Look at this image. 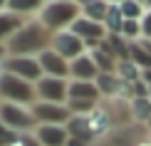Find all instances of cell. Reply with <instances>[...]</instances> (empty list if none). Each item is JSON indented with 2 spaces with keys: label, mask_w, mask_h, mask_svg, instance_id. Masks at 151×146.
Listing matches in <instances>:
<instances>
[{
  "label": "cell",
  "mask_w": 151,
  "mask_h": 146,
  "mask_svg": "<svg viewBox=\"0 0 151 146\" xmlns=\"http://www.w3.org/2000/svg\"><path fill=\"white\" fill-rule=\"evenodd\" d=\"M149 99H151V87H149Z\"/></svg>",
  "instance_id": "obj_39"
},
{
  "label": "cell",
  "mask_w": 151,
  "mask_h": 146,
  "mask_svg": "<svg viewBox=\"0 0 151 146\" xmlns=\"http://www.w3.org/2000/svg\"><path fill=\"white\" fill-rule=\"evenodd\" d=\"M47 0H10L8 3V10L15 12V15L25 17V20H30V17H37L40 15V10L45 8Z\"/></svg>",
  "instance_id": "obj_14"
},
{
  "label": "cell",
  "mask_w": 151,
  "mask_h": 146,
  "mask_svg": "<svg viewBox=\"0 0 151 146\" xmlns=\"http://www.w3.org/2000/svg\"><path fill=\"white\" fill-rule=\"evenodd\" d=\"M136 146H151V139H144V141H139Z\"/></svg>",
  "instance_id": "obj_36"
},
{
  "label": "cell",
  "mask_w": 151,
  "mask_h": 146,
  "mask_svg": "<svg viewBox=\"0 0 151 146\" xmlns=\"http://www.w3.org/2000/svg\"><path fill=\"white\" fill-rule=\"evenodd\" d=\"M40 67L45 77H60V79H70V62L62 55H57L55 50H45L40 57Z\"/></svg>",
  "instance_id": "obj_9"
},
{
  "label": "cell",
  "mask_w": 151,
  "mask_h": 146,
  "mask_svg": "<svg viewBox=\"0 0 151 146\" xmlns=\"http://www.w3.org/2000/svg\"><path fill=\"white\" fill-rule=\"evenodd\" d=\"M99 74L102 72H99V67L94 65L89 52L70 62V79H74V82H97Z\"/></svg>",
  "instance_id": "obj_10"
},
{
  "label": "cell",
  "mask_w": 151,
  "mask_h": 146,
  "mask_svg": "<svg viewBox=\"0 0 151 146\" xmlns=\"http://www.w3.org/2000/svg\"><path fill=\"white\" fill-rule=\"evenodd\" d=\"M0 124H5L15 134H35L37 119L32 106H20V104H3L0 101Z\"/></svg>",
  "instance_id": "obj_4"
},
{
  "label": "cell",
  "mask_w": 151,
  "mask_h": 146,
  "mask_svg": "<svg viewBox=\"0 0 151 146\" xmlns=\"http://www.w3.org/2000/svg\"><path fill=\"white\" fill-rule=\"evenodd\" d=\"M104 27H106V32H109V35H119V32H122V27H124V15H122V10H119L116 5H111L109 12H106Z\"/></svg>",
  "instance_id": "obj_23"
},
{
  "label": "cell",
  "mask_w": 151,
  "mask_h": 146,
  "mask_svg": "<svg viewBox=\"0 0 151 146\" xmlns=\"http://www.w3.org/2000/svg\"><path fill=\"white\" fill-rule=\"evenodd\" d=\"M146 129H149V131H151V122H149V124H146Z\"/></svg>",
  "instance_id": "obj_38"
},
{
  "label": "cell",
  "mask_w": 151,
  "mask_h": 146,
  "mask_svg": "<svg viewBox=\"0 0 151 146\" xmlns=\"http://www.w3.org/2000/svg\"><path fill=\"white\" fill-rule=\"evenodd\" d=\"M0 101L3 104L35 106L37 104V89H35V84L15 77V74L0 72Z\"/></svg>",
  "instance_id": "obj_3"
},
{
  "label": "cell",
  "mask_w": 151,
  "mask_h": 146,
  "mask_svg": "<svg viewBox=\"0 0 151 146\" xmlns=\"http://www.w3.org/2000/svg\"><path fill=\"white\" fill-rule=\"evenodd\" d=\"M87 122H89V126H92V134H94V139L97 136H104L106 131H109V126H111V117H109V111L104 109L102 104L94 109L89 117H87Z\"/></svg>",
  "instance_id": "obj_16"
},
{
  "label": "cell",
  "mask_w": 151,
  "mask_h": 146,
  "mask_svg": "<svg viewBox=\"0 0 151 146\" xmlns=\"http://www.w3.org/2000/svg\"><path fill=\"white\" fill-rule=\"evenodd\" d=\"M149 8H151V0H149Z\"/></svg>",
  "instance_id": "obj_40"
},
{
  "label": "cell",
  "mask_w": 151,
  "mask_h": 146,
  "mask_svg": "<svg viewBox=\"0 0 151 146\" xmlns=\"http://www.w3.org/2000/svg\"><path fill=\"white\" fill-rule=\"evenodd\" d=\"M139 3H141V5H146V8H149V0H139Z\"/></svg>",
  "instance_id": "obj_37"
},
{
  "label": "cell",
  "mask_w": 151,
  "mask_h": 146,
  "mask_svg": "<svg viewBox=\"0 0 151 146\" xmlns=\"http://www.w3.org/2000/svg\"><path fill=\"white\" fill-rule=\"evenodd\" d=\"M8 3H10V0H0V12H3V10H8Z\"/></svg>",
  "instance_id": "obj_34"
},
{
  "label": "cell",
  "mask_w": 151,
  "mask_h": 146,
  "mask_svg": "<svg viewBox=\"0 0 151 146\" xmlns=\"http://www.w3.org/2000/svg\"><path fill=\"white\" fill-rule=\"evenodd\" d=\"M25 22H27L25 17L15 15V12H10V10H3V12H0V42L8 45L12 37L20 32V27H22Z\"/></svg>",
  "instance_id": "obj_12"
},
{
  "label": "cell",
  "mask_w": 151,
  "mask_h": 146,
  "mask_svg": "<svg viewBox=\"0 0 151 146\" xmlns=\"http://www.w3.org/2000/svg\"><path fill=\"white\" fill-rule=\"evenodd\" d=\"M119 35H122L129 45L141 42L144 40V35H141V20H124V27H122V32H119Z\"/></svg>",
  "instance_id": "obj_24"
},
{
  "label": "cell",
  "mask_w": 151,
  "mask_h": 146,
  "mask_svg": "<svg viewBox=\"0 0 151 146\" xmlns=\"http://www.w3.org/2000/svg\"><path fill=\"white\" fill-rule=\"evenodd\" d=\"M129 60L134 62L141 72H144V69H151V52L146 50L144 42H134V45L129 47Z\"/></svg>",
  "instance_id": "obj_20"
},
{
  "label": "cell",
  "mask_w": 151,
  "mask_h": 146,
  "mask_svg": "<svg viewBox=\"0 0 151 146\" xmlns=\"http://www.w3.org/2000/svg\"><path fill=\"white\" fill-rule=\"evenodd\" d=\"M5 57H8V47H5V45H3V42H0V62H3V60H5Z\"/></svg>",
  "instance_id": "obj_33"
},
{
  "label": "cell",
  "mask_w": 151,
  "mask_h": 146,
  "mask_svg": "<svg viewBox=\"0 0 151 146\" xmlns=\"http://www.w3.org/2000/svg\"><path fill=\"white\" fill-rule=\"evenodd\" d=\"M50 50H55L57 55H62L67 62H72V60H77V57H82V55L89 52V50H87V45L72 32V30L55 32V35H52V47H50Z\"/></svg>",
  "instance_id": "obj_8"
},
{
  "label": "cell",
  "mask_w": 151,
  "mask_h": 146,
  "mask_svg": "<svg viewBox=\"0 0 151 146\" xmlns=\"http://www.w3.org/2000/svg\"><path fill=\"white\" fill-rule=\"evenodd\" d=\"M116 77L124 82V84H134V82H139L141 79V69L134 65L131 60H119L116 62Z\"/></svg>",
  "instance_id": "obj_19"
},
{
  "label": "cell",
  "mask_w": 151,
  "mask_h": 146,
  "mask_svg": "<svg viewBox=\"0 0 151 146\" xmlns=\"http://www.w3.org/2000/svg\"><path fill=\"white\" fill-rule=\"evenodd\" d=\"M141 35H144V40L151 42V8H146V12L141 17Z\"/></svg>",
  "instance_id": "obj_28"
},
{
  "label": "cell",
  "mask_w": 151,
  "mask_h": 146,
  "mask_svg": "<svg viewBox=\"0 0 151 146\" xmlns=\"http://www.w3.org/2000/svg\"><path fill=\"white\" fill-rule=\"evenodd\" d=\"M67 131H70V136L82 139L84 144H89L92 139H94L92 126H89V122H87V117H72V122L67 124Z\"/></svg>",
  "instance_id": "obj_18"
},
{
  "label": "cell",
  "mask_w": 151,
  "mask_h": 146,
  "mask_svg": "<svg viewBox=\"0 0 151 146\" xmlns=\"http://www.w3.org/2000/svg\"><path fill=\"white\" fill-rule=\"evenodd\" d=\"M67 146H87L82 139H74V136H70V141H67Z\"/></svg>",
  "instance_id": "obj_30"
},
{
  "label": "cell",
  "mask_w": 151,
  "mask_h": 146,
  "mask_svg": "<svg viewBox=\"0 0 151 146\" xmlns=\"http://www.w3.org/2000/svg\"><path fill=\"white\" fill-rule=\"evenodd\" d=\"M119 10H122L124 20H141L144 12H146V5H141L139 0H127V3L119 5Z\"/></svg>",
  "instance_id": "obj_25"
},
{
  "label": "cell",
  "mask_w": 151,
  "mask_h": 146,
  "mask_svg": "<svg viewBox=\"0 0 151 146\" xmlns=\"http://www.w3.org/2000/svg\"><path fill=\"white\" fill-rule=\"evenodd\" d=\"M15 136H17V134H15L12 129H8L5 124H0V146H10Z\"/></svg>",
  "instance_id": "obj_29"
},
{
  "label": "cell",
  "mask_w": 151,
  "mask_h": 146,
  "mask_svg": "<svg viewBox=\"0 0 151 146\" xmlns=\"http://www.w3.org/2000/svg\"><path fill=\"white\" fill-rule=\"evenodd\" d=\"M10 146H40V141L35 139V134H17Z\"/></svg>",
  "instance_id": "obj_27"
},
{
  "label": "cell",
  "mask_w": 151,
  "mask_h": 146,
  "mask_svg": "<svg viewBox=\"0 0 151 146\" xmlns=\"http://www.w3.org/2000/svg\"><path fill=\"white\" fill-rule=\"evenodd\" d=\"M79 15H82V8L74 0H47L45 8L37 15V20L55 35V32H62V30H70Z\"/></svg>",
  "instance_id": "obj_2"
},
{
  "label": "cell",
  "mask_w": 151,
  "mask_h": 146,
  "mask_svg": "<svg viewBox=\"0 0 151 146\" xmlns=\"http://www.w3.org/2000/svg\"><path fill=\"white\" fill-rule=\"evenodd\" d=\"M35 111V119H37V126L40 124H50V126H67L72 122L74 114L70 111L67 104H47V101H37L32 106Z\"/></svg>",
  "instance_id": "obj_7"
},
{
  "label": "cell",
  "mask_w": 151,
  "mask_h": 146,
  "mask_svg": "<svg viewBox=\"0 0 151 146\" xmlns=\"http://www.w3.org/2000/svg\"><path fill=\"white\" fill-rule=\"evenodd\" d=\"M35 139L40 141V146H67V141H70V131H67V126L40 124L35 129Z\"/></svg>",
  "instance_id": "obj_11"
},
{
  "label": "cell",
  "mask_w": 151,
  "mask_h": 146,
  "mask_svg": "<svg viewBox=\"0 0 151 146\" xmlns=\"http://www.w3.org/2000/svg\"><path fill=\"white\" fill-rule=\"evenodd\" d=\"M74 3H77L79 8H87V5H92V3H97V0H74Z\"/></svg>",
  "instance_id": "obj_32"
},
{
  "label": "cell",
  "mask_w": 151,
  "mask_h": 146,
  "mask_svg": "<svg viewBox=\"0 0 151 146\" xmlns=\"http://www.w3.org/2000/svg\"><path fill=\"white\" fill-rule=\"evenodd\" d=\"M109 8H111V5L106 3V0H97V3L87 5V8H82V15H84L87 20H94V22H102V25H104Z\"/></svg>",
  "instance_id": "obj_22"
},
{
  "label": "cell",
  "mask_w": 151,
  "mask_h": 146,
  "mask_svg": "<svg viewBox=\"0 0 151 146\" xmlns=\"http://www.w3.org/2000/svg\"><path fill=\"white\" fill-rule=\"evenodd\" d=\"M94 84H97L99 94H102V101H104V99H122L124 82L119 79L116 74H99Z\"/></svg>",
  "instance_id": "obj_13"
},
{
  "label": "cell",
  "mask_w": 151,
  "mask_h": 146,
  "mask_svg": "<svg viewBox=\"0 0 151 146\" xmlns=\"http://www.w3.org/2000/svg\"><path fill=\"white\" fill-rule=\"evenodd\" d=\"M129 111H131V119L136 124H144L146 126L151 122V99H131L129 101Z\"/></svg>",
  "instance_id": "obj_17"
},
{
  "label": "cell",
  "mask_w": 151,
  "mask_h": 146,
  "mask_svg": "<svg viewBox=\"0 0 151 146\" xmlns=\"http://www.w3.org/2000/svg\"><path fill=\"white\" fill-rule=\"evenodd\" d=\"M70 99H84V101H102L94 82H74L70 79Z\"/></svg>",
  "instance_id": "obj_15"
},
{
  "label": "cell",
  "mask_w": 151,
  "mask_h": 146,
  "mask_svg": "<svg viewBox=\"0 0 151 146\" xmlns=\"http://www.w3.org/2000/svg\"><path fill=\"white\" fill-rule=\"evenodd\" d=\"M106 42L111 45V50H114V55H116V60H129V42L124 40L122 35H109L106 37Z\"/></svg>",
  "instance_id": "obj_26"
},
{
  "label": "cell",
  "mask_w": 151,
  "mask_h": 146,
  "mask_svg": "<svg viewBox=\"0 0 151 146\" xmlns=\"http://www.w3.org/2000/svg\"><path fill=\"white\" fill-rule=\"evenodd\" d=\"M5 47L10 57H40L45 50L52 47V32L37 17H30Z\"/></svg>",
  "instance_id": "obj_1"
},
{
  "label": "cell",
  "mask_w": 151,
  "mask_h": 146,
  "mask_svg": "<svg viewBox=\"0 0 151 146\" xmlns=\"http://www.w3.org/2000/svg\"><path fill=\"white\" fill-rule=\"evenodd\" d=\"M0 72H3V69H0Z\"/></svg>",
  "instance_id": "obj_41"
},
{
  "label": "cell",
  "mask_w": 151,
  "mask_h": 146,
  "mask_svg": "<svg viewBox=\"0 0 151 146\" xmlns=\"http://www.w3.org/2000/svg\"><path fill=\"white\" fill-rule=\"evenodd\" d=\"M89 55H92L94 65L99 67V72H102V74H114V72H116V62H119L116 57H111L109 52H104V50H99V47L92 50Z\"/></svg>",
  "instance_id": "obj_21"
},
{
  "label": "cell",
  "mask_w": 151,
  "mask_h": 146,
  "mask_svg": "<svg viewBox=\"0 0 151 146\" xmlns=\"http://www.w3.org/2000/svg\"><path fill=\"white\" fill-rule=\"evenodd\" d=\"M106 3H109V5H116V8H119V5H122V3H127V0H106Z\"/></svg>",
  "instance_id": "obj_35"
},
{
  "label": "cell",
  "mask_w": 151,
  "mask_h": 146,
  "mask_svg": "<svg viewBox=\"0 0 151 146\" xmlns=\"http://www.w3.org/2000/svg\"><path fill=\"white\" fill-rule=\"evenodd\" d=\"M0 69L8 72V74H15V77H20L25 82H30V84H37V82L45 77L37 57H10L8 55L0 62Z\"/></svg>",
  "instance_id": "obj_5"
},
{
  "label": "cell",
  "mask_w": 151,
  "mask_h": 146,
  "mask_svg": "<svg viewBox=\"0 0 151 146\" xmlns=\"http://www.w3.org/2000/svg\"><path fill=\"white\" fill-rule=\"evenodd\" d=\"M35 89H37V101H47V104H67L70 101V79L42 77L35 84Z\"/></svg>",
  "instance_id": "obj_6"
},
{
  "label": "cell",
  "mask_w": 151,
  "mask_h": 146,
  "mask_svg": "<svg viewBox=\"0 0 151 146\" xmlns=\"http://www.w3.org/2000/svg\"><path fill=\"white\" fill-rule=\"evenodd\" d=\"M141 79H144V82H146V84L151 87V69H144V72H141Z\"/></svg>",
  "instance_id": "obj_31"
}]
</instances>
